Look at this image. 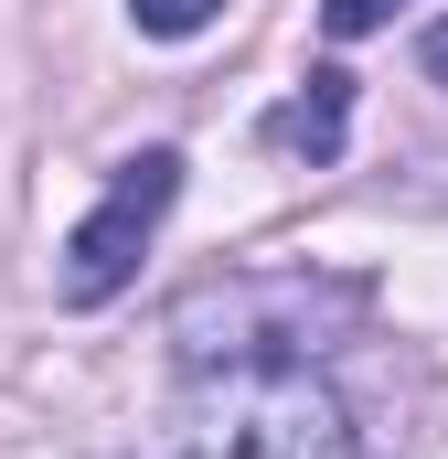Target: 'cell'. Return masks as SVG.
<instances>
[{"label": "cell", "mask_w": 448, "mask_h": 459, "mask_svg": "<svg viewBox=\"0 0 448 459\" xmlns=\"http://www.w3.org/2000/svg\"><path fill=\"white\" fill-rule=\"evenodd\" d=\"M160 459H363V438L310 363H214L171 406Z\"/></svg>", "instance_id": "obj_1"}, {"label": "cell", "mask_w": 448, "mask_h": 459, "mask_svg": "<svg viewBox=\"0 0 448 459\" xmlns=\"http://www.w3.org/2000/svg\"><path fill=\"white\" fill-rule=\"evenodd\" d=\"M374 289L363 278H310V267H256V278H224V289H193L171 310V342L193 374L214 363H310L332 352L341 332H363Z\"/></svg>", "instance_id": "obj_2"}, {"label": "cell", "mask_w": 448, "mask_h": 459, "mask_svg": "<svg viewBox=\"0 0 448 459\" xmlns=\"http://www.w3.org/2000/svg\"><path fill=\"white\" fill-rule=\"evenodd\" d=\"M171 204H182V150H139V160H117L108 204L65 235V299H75V310L117 299V289H128V267H139V246L160 235Z\"/></svg>", "instance_id": "obj_3"}, {"label": "cell", "mask_w": 448, "mask_h": 459, "mask_svg": "<svg viewBox=\"0 0 448 459\" xmlns=\"http://www.w3.org/2000/svg\"><path fill=\"white\" fill-rule=\"evenodd\" d=\"M341 128H352V75L341 65H321L289 108H267V139L299 150V160H341Z\"/></svg>", "instance_id": "obj_4"}, {"label": "cell", "mask_w": 448, "mask_h": 459, "mask_svg": "<svg viewBox=\"0 0 448 459\" xmlns=\"http://www.w3.org/2000/svg\"><path fill=\"white\" fill-rule=\"evenodd\" d=\"M214 11H224V0H128V22H139L150 43H193Z\"/></svg>", "instance_id": "obj_5"}, {"label": "cell", "mask_w": 448, "mask_h": 459, "mask_svg": "<svg viewBox=\"0 0 448 459\" xmlns=\"http://www.w3.org/2000/svg\"><path fill=\"white\" fill-rule=\"evenodd\" d=\"M406 0H321V22H332V43H363V32H384Z\"/></svg>", "instance_id": "obj_6"}, {"label": "cell", "mask_w": 448, "mask_h": 459, "mask_svg": "<svg viewBox=\"0 0 448 459\" xmlns=\"http://www.w3.org/2000/svg\"><path fill=\"white\" fill-rule=\"evenodd\" d=\"M417 54H427V75H438V86H448V22H438V32H427V43H417Z\"/></svg>", "instance_id": "obj_7"}]
</instances>
